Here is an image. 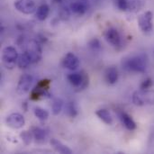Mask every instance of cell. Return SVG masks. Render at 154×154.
Wrapping results in <instances>:
<instances>
[{
	"label": "cell",
	"mask_w": 154,
	"mask_h": 154,
	"mask_svg": "<svg viewBox=\"0 0 154 154\" xmlns=\"http://www.w3.org/2000/svg\"><path fill=\"white\" fill-rule=\"evenodd\" d=\"M123 69L128 72L143 73L147 69V60L144 55L128 56L122 60Z\"/></svg>",
	"instance_id": "6da1fadb"
},
{
	"label": "cell",
	"mask_w": 154,
	"mask_h": 154,
	"mask_svg": "<svg viewBox=\"0 0 154 154\" xmlns=\"http://www.w3.org/2000/svg\"><path fill=\"white\" fill-rule=\"evenodd\" d=\"M133 103L137 106L154 105V90L140 89L133 94Z\"/></svg>",
	"instance_id": "7a4b0ae2"
},
{
	"label": "cell",
	"mask_w": 154,
	"mask_h": 154,
	"mask_svg": "<svg viewBox=\"0 0 154 154\" xmlns=\"http://www.w3.org/2000/svg\"><path fill=\"white\" fill-rule=\"evenodd\" d=\"M68 80L78 90H83L88 86V77L84 72H72L68 75Z\"/></svg>",
	"instance_id": "3957f363"
},
{
	"label": "cell",
	"mask_w": 154,
	"mask_h": 154,
	"mask_svg": "<svg viewBox=\"0 0 154 154\" xmlns=\"http://www.w3.org/2000/svg\"><path fill=\"white\" fill-rule=\"evenodd\" d=\"M18 53L15 48L12 46H7L4 48L2 51V62L7 69H14L15 63H17Z\"/></svg>",
	"instance_id": "277c9868"
},
{
	"label": "cell",
	"mask_w": 154,
	"mask_h": 154,
	"mask_svg": "<svg viewBox=\"0 0 154 154\" xmlns=\"http://www.w3.org/2000/svg\"><path fill=\"white\" fill-rule=\"evenodd\" d=\"M153 14L151 11H146L139 15L138 25L144 33H150L153 29Z\"/></svg>",
	"instance_id": "5b68a950"
},
{
	"label": "cell",
	"mask_w": 154,
	"mask_h": 154,
	"mask_svg": "<svg viewBox=\"0 0 154 154\" xmlns=\"http://www.w3.org/2000/svg\"><path fill=\"white\" fill-rule=\"evenodd\" d=\"M25 51L30 56L32 63H36V62H39L41 60L42 52L41 44L38 41L31 40L27 44V48H26Z\"/></svg>",
	"instance_id": "8992f818"
},
{
	"label": "cell",
	"mask_w": 154,
	"mask_h": 154,
	"mask_svg": "<svg viewBox=\"0 0 154 154\" xmlns=\"http://www.w3.org/2000/svg\"><path fill=\"white\" fill-rule=\"evenodd\" d=\"M14 6L18 12L24 14H31L36 11V5L33 0H15Z\"/></svg>",
	"instance_id": "52a82bcc"
},
{
	"label": "cell",
	"mask_w": 154,
	"mask_h": 154,
	"mask_svg": "<svg viewBox=\"0 0 154 154\" xmlns=\"http://www.w3.org/2000/svg\"><path fill=\"white\" fill-rule=\"evenodd\" d=\"M32 83V77L28 74H23L20 77L17 87H16V92L18 95H24L29 92Z\"/></svg>",
	"instance_id": "ba28073f"
},
{
	"label": "cell",
	"mask_w": 154,
	"mask_h": 154,
	"mask_svg": "<svg viewBox=\"0 0 154 154\" xmlns=\"http://www.w3.org/2000/svg\"><path fill=\"white\" fill-rule=\"evenodd\" d=\"M105 38L106 40V42L111 44L113 47L118 48L121 46L122 43V39H121V35L119 33V32L117 31V29L116 28H108L106 32H105Z\"/></svg>",
	"instance_id": "9c48e42d"
},
{
	"label": "cell",
	"mask_w": 154,
	"mask_h": 154,
	"mask_svg": "<svg viewBox=\"0 0 154 154\" xmlns=\"http://www.w3.org/2000/svg\"><path fill=\"white\" fill-rule=\"evenodd\" d=\"M5 124L7 125L8 127L12 129H20L24 125L25 120H24V117L21 114L13 113L6 117Z\"/></svg>",
	"instance_id": "30bf717a"
},
{
	"label": "cell",
	"mask_w": 154,
	"mask_h": 154,
	"mask_svg": "<svg viewBox=\"0 0 154 154\" xmlns=\"http://www.w3.org/2000/svg\"><path fill=\"white\" fill-rule=\"evenodd\" d=\"M62 65L69 70H76L79 66V60L74 53L69 52L63 58Z\"/></svg>",
	"instance_id": "8fae6325"
},
{
	"label": "cell",
	"mask_w": 154,
	"mask_h": 154,
	"mask_svg": "<svg viewBox=\"0 0 154 154\" xmlns=\"http://www.w3.org/2000/svg\"><path fill=\"white\" fill-rule=\"evenodd\" d=\"M119 118L123 124V125L129 131H134L136 129L137 125L135 124V122L134 121V119L132 118V116H130L128 114L125 113V112H121L119 113Z\"/></svg>",
	"instance_id": "7c38bea8"
},
{
	"label": "cell",
	"mask_w": 154,
	"mask_h": 154,
	"mask_svg": "<svg viewBox=\"0 0 154 154\" xmlns=\"http://www.w3.org/2000/svg\"><path fill=\"white\" fill-rule=\"evenodd\" d=\"M105 79L109 85H114L118 80V70L116 67L112 66L106 69Z\"/></svg>",
	"instance_id": "4fadbf2b"
},
{
	"label": "cell",
	"mask_w": 154,
	"mask_h": 154,
	"mask_svg": "<svg viewBox=\"0 0 154 154\" xmlns=\"http://www.w3.org/2000/svg\"><path fill=\"white\" fill-rule=\"evenodd\" d=\"M50 143H51V145L52 146V148H53L56 152H60V153H72V151H71L69 147H67L66 145H64L61 142H60V141L57 140V139H54V138L51 139V140L50 141Z\"/></svg>",
	"instance_id": "5bb4252c"
},
{
	"label": "cell",
	"mask_w": 154,
	"mask_h": 154,
	"mask_svg": "<svg viewBox=\"0 0 154 154\" xmlns=\"http://www.w3.org/2000/svg\"><path fill=\"white\" fill-rule=\"evenodd\" d=\"M70 11L77 15H83L88 11V5L84 2L76 1L70 5Z\"/></svg>",
	"instance_id": "9a60e30c"
},
{
	"label": "cell",
	"mask_w": 154,
	"mask_h": 154,
	"mask_svg": "<svg viewBox=\"0 0 154 154\" xmlns=\"http://www.w3.org/2000/svg\"><path fill=\"white\" fill-rule=\"evenodd\" d=\"M49 13H50L49 5H46V4H43V5H41L36 9V11H35V17L39 21H44L48 17Z\"/></svg>",
	"instance_id": "2e32d148"
},
{
	"label": "cell",
	"mask_w": 154,
	"mask_h": 154,
	"mask_svg": "<svg viewBox=\"0 0 154 154\" xmlns=\"http://www.w3.org/2000/svg\"><path fill=\"white\" fill-rule=\"evenodd\" d=\"M96 115H97V117H98L100 120H102L106 125H110L113 124V117H112V116H111V114L109 113L108 110L104 109V108L99 109V110H97V111L96 112Z\"/></svg>",
	"instance_id": "e0dca14e"
},
{
	"label": "cell",
	"mask_w": 154,
	"mask_h": 154,
	"mask_svg": "<svg viewBox=\"0 0 154 154\" xmlns=\"http://www.w3.org/2000/svg\"><path fill=\"white\" fill-rule=\"evenodd\" d=\"M32 135H33V139L37 142V143H43L46 138H47V133L45 130L40 128V127H34L32 130Z\"/></svg>",
	"instance_id": "ac0fdd59"
},
{
	"label": "cell",
	"mask_w": 154,
	"mask_h": 154,
	"mask_svg": "<svg viewBox=\"0 0 154 154\" xmlns=\"http://www.w3.org/2000/svg\"><path fill=\"white\" fill-rule=\"evenodd\" d=\"M32 63V60H31V58L30 56L28 55V53L25 51L23 53H22L19 57H18V60H17V65L20 69H25L27 68L30 64Z\"/></svg>",
	"instance_id": "d6986e66"
},
{
	"label": "cell",
	"mask_w": 154,
	"mask_h": 154,
	"mask_svg": "<svg viewBox=\"0 0 154 154\" xmlns=\"http://www.w3.org/2000/svg\"><path fill=\"white\" fill-rule=\"evenodd\" d=\"M65 114L69 117H75L78 115V108L74 102L69 101L67 103L65 107Z\"/></svg>",
	"instance_id": "ffe728a7"
},
{
	"label": "cell",
	"mask_w": 154,
	"mask_h": 154,
	"mask_svg": "<svg viewBox=\"0 0 154 154\" xmlns=\"http://www.w3.org/2000/svg\"><path fill=\"white\" fill-rule=\"evenodd\" d=\"M33 113H34V116L41 121H45L48 119L49 117V113L47 110L42 108V107H34V110H33Z\"/></svg>",
	"instance_id": "44dd1931"
},
{
	"label": "cell",
	"mask_w": 154,
	"mask_h": 154,
	"mask_svg": "<svg viewBox=\"0 0 154 154\" xmlns=\"http://www.w3.org/2000/svg\"><path fill=\"white\" fill-rule=\"evenodd\" d=\"M52 113L54 116H58L63 108V100L60 98H55L52 102Z\"/></svg>",
	"instance_id": "7402d4cb"
},
{
	"label": "cell",
	"mask_w": 154,
	"mask_h": 154,
	"mask_svg": "<svg viewBox=\"0 0 154 154\" xmlns=\"http://www.w3.org/2000/svg\"><path fill=\"white\" fill-rule=\"evenodd\" d=\"M116 5L121 11H128L132 7V2L128 0H116Z\"/></svg>",
	"instance_id": "603a6c76"
},
{
	"label": "cell",
	"mask_w": 154,
	"mask_h": 154,
	"mask_svg": "<svg viewBox=\"0 0 154 154\" xmlns=\"http://www.w3.org/2000/svg\"><path fill=\"white\" fill-rule=\"evenodd\" d=\"M20 138L22 139L23 143L25 145H29L32 141L33 135H32V133H31L29 131H23L20 134Z\"/></svg>",
	"instance_id": "cb8c5ba5"
},
{
	"label": "cell",
	"mask_w": 154,
	"mask_h": 154,
	"mask_svg": "<svg viewBox=\"0 0 154 154\" xmlns=\"http://www.w3.org/2000/svg\"><path fill=\"white\" fill-rule=\"evenodd\" d=\"M70 16V9H68L67 7H62L60 10V17L62 20H68Z\"/></svg>",
	"instance_id": "d4e9b609"
},
{
	"label": "cell",
	"mask_w": 154,
	"mask_h": 154,
	"mask_svg": "<svg viewBox=\"0 0 154 154\" xmlns=\"http://www.w3.org/2000/svg\"><path fill=\"white\" fill-rule=\"evenodd\" d=\"M88 45H89V47H90L92 50H94V51H98V50L101 49V43H100L99 40H97V39H93V40H91V41L89 42Z\"/></svg>",
	"instance_id": "484cf974"
},
{
	"label": "cell",
	"mask_w": 154,
	"mask_h": 154,
	"mask_svg": "<svg viewBox=\"0 0 154 154\" xmlns=\"http://www.w3.org/2000/svg\"><path fill=\"white\" fill-rule=\"evenodd\" d=\"M152 86V79L148 78V79H146L145 80L143 81V83L141 84L140 88L141 89H149Z\"/></svg>",
	"instance_id": "4316f807"
},
{
	"label": "cell",
	"mask_w": 154,
	"mask_h": 154,
	"mask_svg": "<svg viewBox=\"0 0 154 154\" xmlns=\"http://www.w3.org/2000/svg\"><path fill=\"white\" fill-rule=\"evenodd\" d=\"M54 3H60V2H61L62 0H52Z\"/></svg>",
	"instance_id": "83f0119b"
},
{
	"label": "cell",
	"mask_w": 154,
	"mask_h": 154,
	"mask_svg": "<svg viewBox=\"0 0 154 154\" xmlns=\"http://www.w3.org/2000/svg\"><path fill=\"white\" fill-rule=\"evenodd\" d=\"M153 56H154V51H153Z\"/></svg>",
	"instance_id": "f1b7e54d"
}]
</instances>
